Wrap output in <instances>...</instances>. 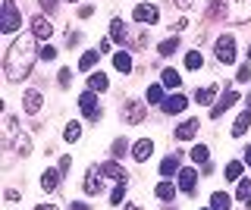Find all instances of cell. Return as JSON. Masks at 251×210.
<instances>
[{"label": "cell", "mask_w": 251, "mask_h": 210, "mask_svg": "<svg viewBox=\"0 0 251 210\" xmlns=\"http://www.w3.org/2000/svg\"><path fill=\"white\" fill-rule=\"evenodd\" d=\"M35 41H38L35 35H22V38H16L10 44V50H6V57H3L6 82H22L31 72L35 60L41 57V50H35Z\"/></svg>", "instance_id": "1"}, {"label": "cell", "mask_w": 251, "mask_h": 210, "mask_svg": "<svg viewBox=\"0 0 251 210\" xmlns=\"http://www.w3.org/2000/svg\"><path fill=\"white\" fill-rule=\"evenodd\" d=\"M19 28H22V16H19V10H16L13 0H6V3H3V19H0V32H3V35H16Z\"/></svg>", "instance_id": "2"}, {"label": "cell", "mask_w": 251, "mask_h": 210, "mask_svg": "<svg viewBox=\"0 0 251 210\" xmlns=\"http://www.w3.org/2000/svg\"><path fill=\"white\" fill-rule=\"evenodd\" d=\"M226 16L232 22H248L251 19V0H226Z\"/></svg>", "instance_id": "3"}, {"label": "cell", "mask_w": 251, "mask_h": 210, "mask_svg": "<svg viewBox=\"0 0 251 210\" xmlns=\"http://www.w3.org/2000/svg\"><path fill=\"white\" fill-rule=\"evenodd\" d=\"M217 60L220 63H235V38L232 35H223V38H217Z\"/></svg>", "instance_id": "4"}, {"label": "cell", "mask_w": 251, "mask_h": 210, "mask_svg": "<svg viewBox=\"0 0 251 210\" xmlns=\"http://www.w3.org/2000/svg\"><path fill=\"white\" fill-rule=\"evenodd\" d=\"M78 110H82L85 116H88V119H98L100 116V104H98V91H85L82 97H78Z\"/></svg>", "instance_id": "5"}, {"label": "cell", "mask_w": 251, "mask_h": 210, "mask_svg": "<svg viewBox=\"0 0 251 210\" xmlns=\"http://www.w3.org/2000/svg\"><path fill=\"white\" fill-rule=\"evenodd\" d=\"M132 19L141 22V25H154V22L160 19V10H157L154 3H138V6H135V13H132Z\"/></svg>", "instance_id": "6"}, {"label": "cell", "mask_w": 251, "mask_h": 210, "mask_svg": "<svg viewBox=\"0 0 251 210\" xmlns=\"http://www.w3.org/2000/svg\"><path fill=\"white\" fill-rule=\"evenodd\" d=\"M100 176H104L100 166H88V173H85V185H82L85 194H100V188H104V179H100Z\"/></svg>", "instance_id": "7"}, {"label": "cell", "mask_w": 251, "mask_h": 210, "mask_svg": "<svg viewBox=\"0 0 251 210\" xmlns=\"http://www.w3.org/2000/svg\"><path fill=\"white\" fill-rule=\"evenodd\" d=\"M145 104H138V100H126L123 107V119L129 122V126H138V122H145Z\"/></svg>", "instance_id": "8"}, {"label": "cell", "mask_w": 251, "mask_h": 210, "mask_svg": "<svg viewBox=\"0 0 251 210\" xmlns=\"http://www.w3.org/2000/svg\"><path fill=\"white\" fill-rule=\"evenodd\" d=\"M31 35H35L38 41H47V38L53 35V25L44 16H31Z\"/></svg>", "instance_id": "9"}, {"label": "cell", "mask_w": 251, "mask_h": 210, "mask_svg": "<svg viewBox=\"0 0 251 210\" xmlns=\"http://www.w3.org/2000/svg\"><path fill=\"white\" fill-rule=\"evenodd\" d=\"M235 100H239V91H226V94L217 100V107L210 110V119H220V116H223L226 110H229V107L235 104Z\"/></svg>", "instance_id": "10"}, {"label": "cell", "mask_w": 251, "mask_h": 210, "mask_svg": "<svg viewBox=\"0 0 251 210\" xmlns=\"http://www.w3.org/2000/svg\"><path fill=\"white\" fill-rule=\"evenodd\" d=\"M41 91H35V88H25V94H22V107H25V113H38L41 110Z\"/></svg>", "instance_id": "11"}, {"label": "cell", "mask_w": 251, "mask_h": 210, "mask_svg": "<svg viewBox=\"0 0 251 210\" xmlns=\"http://www.w3.org/2000/svg\"><path fill=\"white\" fill-rule=\"evenodd\" d=\"M151 154H154V141H151V138H141V141L132 144V157H135L138 163H145Z\"/></svg>", "instance_id": "12"}, {"label": "cell", "mask_w": 251, "mask_h": 210, "mask_svg": "<svg viewBox=\"0 0 251 210\" xmlns=\"http://www.w3.org/2000/svg\"><path fill=\"white\" fill-rule=\"evenodd\" d=\"M160 107H163V113H182L185 107H188V100H185V97H182V94L176 91V94H170V97L163 100Z\"/></svg>", "instance_id": "13"}, {"label": "cell", "mask_w": 251, "mask_h": 210, "mask_svg": "<svg viewBox=\"0 0 251 210\" xmlns=\"http://www.w3.org/2000/svg\"><path fill=\"white\" fill-rule=\"evenodd\" d=\"M16 138H19V122H16V116H6L3 119V141L16 144Z\"/></svg>", "instance_id": "14"}, {"label": "cell", "mask_w": 251, "mask_h": 210, "mask_svg": "<svg viewBox=\"0 0 251 210\" xmlns=\"http://www.w3.org/2000/svg\"><path fill=\"white\" fill-rule=\"evenodd\" d=\"M100 169H104V176H110V179H116V182H126V169L120 166V163L116 160H107V163H100Z\"/></svg>", "instance_id": "15"}, {"label": "cell", "mask_w": 251, "mask_h": 210, "mask_svg": "<svg viewBox=\"0 0 251 210\" xmlns=\"http://www.w3.org/2000/svg\"><path fill=\"white\" fill-rule=\"evenodd\" d=\"M195 185H198V173H195V169H179V188L195 191Z\"/></svg>", "instance_id": "16"}, {"label": "cell", "mask_w": 251, "mask_h": 210, "mask_svg": "<svg viewBox=\"0 0 251 210\" xmlns=\"http://www.w3.org/2000/svg\"><path fill=\"white\" fill-rule=\"evenodd\" d=\"M195 135H198V122H195V119H185L182 126L176 129V138H179V141H192Z\"/></svg>", "instance_id": "17"}, {"label": "cell", "mask_w": 251, "mask_h": 210, "mask_svg": "<svg viewBox=\"0 0 251 210\" xmlns=\"http://www.w3.org/2000/svg\"><path fill=\"white\" fill-rule=\"evenodd\" d=\"M100 57H104L100 50H85L82 60H78V69H82V72H88V69H94V63H98Z\"/></svg>", "instance_id": "18"}, {"label": "cell", "mask_w": 251, "mask_h": 210, "mask_svg": "<svg viewBox=\"0 0 251 210\" xmlns=\"http://www.w3.org/2000/svg\"><path fill=\"white\" fill-rule=\"evenodd\" d=\"M210 207H214V210H232L229 194H226V191H214V194H210Z\"/></svg>", "instance_id": "19"}, {"label": "cell", "mask_w": 251, "mask_h": 210, "mask_svg": "<svg viewBox=\"0 0 251 210\" xmlns=\"http://www.w3.org/2000/svg\"><path fill=\"white\" fill-rule=\"evenodd\" d=\"M110 38H113L116 44H126V41H129V32H126L123 19H113V25H110Z\"/></svg>", "instance_id": "20"}, {"label": "cell", "mask_w": 251, "mask_h": 210, "mask_svg": "<svg viewBox=\"0 0 251 210\" xmlns=\"http://www.w3.org/2000/svg\"><path fill=\"white\" fill-rule=\"evenodd\" d=\"M160 85H163V88H179V85H182V75H179L176 69H163Z\"/></svg>", "instance_id": "21"}, {"label": "cell", "mask_w": 251, "mask_h": 210, "mask_svg": "<svg viewBox=\"0 0 251 210\" xmlns=\"http://www.w3.org/2000/svg\"><path fill=\"white\" fill-rule=\"evenodd\" d=\"M217 85H207V88H198L195 91V100H198V104H214V97H217Z\"/></svg>", "instance_id": "22"}, {"label": "cell", "mask_w": 251, "mask_h": 210, "mask_svg": "<svg viewBox=\"0 0 251 210\" xmlns=\"http://www.w3.org/2000/svg\"><path fill=\"white\" fill-rule=\"evenodd\" d=\"M60 185V169H47V173L41 176V188L44 191H53Z\"/></svg>", "instance_id": "23"}, {"label": "cell", "mask_w": 251, "mask_h": 210, "mask_svg": "<svg viewBox=\"0 0 251 210\" xmlns=\"http://www.w3.org/2000/svg\"><path fill=\"white\" fill-rule=\"evenodd\" d=\"M248 126H251V110H245V113L239 116V119L232 122V135H235V138H239V135H245Z\"/></svg>", "instance_id": "24"}, {"label": "cell", "mask_w": 251, "mask_h": 210, "mask_svg": "<svg viewBox=\"0 0 251 210\" xmlns=\"http://www.w3.org/2000/svg\"><path fill=\"white\" fill-rule=\"evenodd\" d=\"M88 88H91V91H107V88H110L107 75H104V72H91V75H88Z\"/></svg>", "instance_id": "25"}, {"label": "cell", "mask_w": 251, "mask_h": 210, "mask_svg": "<svg viewBox=\"0 0 251 210\" xmlns=\"http://www.w3.org/2000/svg\"><path fill=\"white\" fill-rule=\"evenodd\" d=\"M179 169H182V166H179V154H173V157H167V160L160 163V173L163 176H176Z\"/></svg>", "instance_id": "26"}, {"label": "cell", "mask_w": 251, "mask_h": 210, "mask_svg": "<svg viewBox=\"0 0 251 210\" xmlns=\"http://www.w3.org/2000/svg\"><path fill=\"white\" fill-rule=\"evenodd\" d=\"M176 47H179V35H173V38H167V41H160L157 53H160V57H173V53H176Z\"/></svg>", "instance_id": "27"}, {"label": "cell", "mask_w": 251, "mask_h": 210, "mask_svg": "<svg viewBox=\"0 0 251 210\" xmlns=\"http://www.w3.org/2000/svg\"><path fill=\"white\" fill-rule=\"evenodd\" d=\"M113 66L120 69V72H132V57L126 50H120V53H113Z\"/></svg>", "instance_id": "28"}, {"label": "cell", "mask_w": 251, "mask_h": 210, "mask_svg": "<svg viewBox=\"0 0 251 210\" xmlns=\"http://www.w3.org/2000/svg\"><path fill=\"white\" fill-rule=\"evenodd\" d=\"M235 194H239V201L245 207H251V179H239V191Z\"/></svg>", "instance_id": "29"}, {"label": "cell", "mask_w": 251, "mask_h": 210, "mask_svg": "<svg viewBox=\"0 0 251 210\" xmlns=\"http://www.w3.org/2000/svg\"><path fill=\"white\" fill-rule=\"evenodd\" d=\"M163 85H148V104H163Z\"/></svg>", "instance_id": "30"}, {"label": "cell", "mask_w": 251, "mask_h": 210, "mask_svg": "<svg viewBox=\"0 0 251 210\" xmlns=\"http://www.w3.org/2000/svg\"><path fill=\"white\" fill-rule=\"evenodd\" d=\"M192 160H195V163H207V160H210L207 144H195V147H192Z\"/></svg>", "instance_id": "31"}, {"label": "cell", "mask_w": 251, "mask_h": 210, "mask_svg": "<svg viewBox=\"0 0 251 210\" xmlns=\"http://www.w3.org/2000/svg\"><path fill=\"white\" fill-rule=\"evenodd\" d=\"M173 194H176V185H173V182H160V185H157V198H160V201H170Z\"/></svg>", "instance_id": "32"}, {"label": "cell", "mask_w": 251, "mask_h": 210, "mask_svg": "<svg viewBox=\"0 0 251 210\" xmlns=\"http://www.w3.org/2000/svg\"><path fill=\"white\" fill-rule=\"evenodd\" d=\"M226 179H229V182H235V179H242V163L239 160H232V163H226Z\"/></svg>", "instance_id": "33"}, {"label": "cell", "mask_w": 251, "mask_h": 210, "mask_svg": "<svg viewBox=\"0 0 251 210\" xmlns=\"http://www.w3.org/2000/svg\"><path fill=\"white\" fill-rule=\"evenodd\" d=\"M63 138H66V141H78V138H82V126H78V122H73V126H66V132H63Z\"/></svg>", "instance_id": "34"}, {"label": "cell", "mask_w": 251, "mask_h": 210, "mask_svg": "<svg viewBox=\"0 0 251 210\" xmlns=\"http://www.w3.org/2000/svg\"><path fill=\"white\" fill-rule=\"evenodd\" d=\"M13 147H16V154H28V151H31V138H28V135H19Z\"/></svg>", "instance_id": "35"}, {"label": "cell", "mask_w": 251, "mask_h": 210, "mask_svg": "<svg viewBox=\"0 0 251 210\" xmlns=\"http://www.w3.org/2000/svg\"><path fill=\"white\" fill-rule=\"evenodd\" d=\"M185 69H201V53L198 50L185 53Z\"/></svg>", "instance_id": "36"}, {"label": "cell", "mask_w": 251, "mask_h": 210, "mask_svg": "<svg viewBox=\"0 0 251 210\" xmlns=\"http://www.w3.org/2000/svg\"><path fill=\"white\" fill-rule=\"evenodd\" d=\"M126 151H129L126 138H116V141H113V157H116V160H120V157H126Z\"/></svg>", "instance_id": "37"}, {"label": "cell", "mask_w": 251, "mask_h": 210, "mask_svg": "<svg viewBox=\"0 0 251 210\" xmlns=\"http://www.w3.org/2000/svg\"><path fill=\"white\" fill-rule=\"evenodd\" d=\"M123 198H126V182H116V188H113V194H110V201H113V204H123Z\"/></svg>", "instance_id": "38"}, {"label": "cell", "mask_w": 251, "mask_h": 210, "mask_svg": "<svg viewBox=\"0 0 251 210\" xmlns=\"http://www.w3.org/2000/svg\"><path fill=\"white\" fill-rule=\"evenodd\" d=\"M57 82H60V88H69V82H73V72H69V69H60Z\"/></svg>", "instance_id": "39"}, {"label": "cell", "mask_w": 251, "mask_h": 210, "mask_svg": "<svg viewBox=\"0 0 251 210\" xmlns=\"http://www.w3.org/2000/svg\"><path fill=\"white\" fill-rule=\"evenodd\" d=\"M235 82H251V63H245L239 69V75H235Z\"/></svg>", "instance_id": "40"}, {"label": "cell", "mask_w": 251, "mask_h": 210, "mask_svg": "<svg viewBox=\"0 0 251 210\" xmlns=\"http://www.w3.org/2000/svg\"><path fill=\"white\" fill-rule=\"evenodd\" d=\"M53 57H57V50H53L50 44H44V47H41V60H53Z\"/></svg>", "instance_id": "41"}, {"label": "cell", "mask_w": 251, "mask_h": 210, "mask_svg": "<svg viewBox=\"0 0 251 210\" xmlns=\"http://www.w3.org/2000/svg\"><path fill=\"white\" fill-rule=\"evenodd\" d=\"M91 13H94V6H88V3H85V6H78V16H82V19H88Z\"/></svg>", "instance_id": "42"}, {"label": "cell", "mask_w": 251, "mask_h": 210, "mask_svg": "<svg viewBox=\"0 0 251 210\" xmlns=\"http://www.w3.org/2000/svg\"><path fill=\"white\" fill-rule=\"evenodd\" d=\"M110 41H113V38H100V44H98V50H100V53H107V50H110Z\"/></svg>", "instance_id": "43"}, {"label": "cell", "mask_w": 251, "mask_h": 210, "mask_svg": "<svg viewBox=\"0 0 251 210\" xmlns=\"http://www.w3.org/2000/svg\"><path fill=\"white\" fill-rule=\"evenodd\" d=\"M57 3H60V0H41V6H44V10H53Z\"/></svg>", "instance_id": "44"}, {"label": "cell", "mask_w": 251, "mask_h": 210, "mask_svg": "<svg viewBox=\"0 0 251 210\" xmlns=\"http://www.w3.org/2000/svg\"><path fill=\"white\" fill-rule=\"evenodd\" d=\"M242 154H245V163L251 166V144H248V147H245V151H242Z\"/></svg>", "instance_id": "45"}, {"label": "cell", "mask_w": 251, "mask_h": 210, "mask_svg": "<svg viewBox=\"0 0 251 210\" xmlns=\"http://www.w3.org/2000/svg\"><path fill=\"white\" fill-rule=\"evenodd\" d=\"M38 210H57L53 204H38Z\"/></svg>", "instance_id": "46"}, {"label": "cell", "mask_w": 251, "mask_h": 210, "mask_svg": "<svg viewBox=\"0 0 251 210\" xmlns=\"http://www.w3.org/2000/svg\"><path fill=\"white\" fill-rule=\"evenodd\" d=\"M73 210H88V207H85V204H78V201H75V204H73Z\"/></svg>", "instance_id": "47"}, {"label": "cell", "mask_w": 251, "mask_h": 210, "mask_svg": "<svg viewBox=\"0 0 251 210\" xmlns=\"http://www.w3.org/2000/svg\"><path fill=\"white\" fill-rule=\"evenodd\" d=\"M245 110H251V94H248V97H245Z\"/></svg>", "instance_id": "48"}, {"label": "cell", "mask_w": 251, "mask_h": 210, "mask_svg": "<svg viewBox=\"0 0 251 210\" xmlns=\"http://www.w3.org/2000/svg\"><path fill=\"white\" fill-rule=\"evenodd\" d=\"M126 210H141V207L138 204H126Z\"/></svg>", "instance_id": "49"}, {"label": "cell", "mask_w": 251, "mask_h": 210, "mask_svg": "<svg viewBox=\"0 0 251 210\" xmlns=\"http://www.w3.org/2000/svg\"><path fill=\"white\" fill-rule=\"evenodd\" d=\"M248 60H251V44H248Z\"/></svg>", "instance_id": "50"}, {"label": "cell", "mask_w": 251, "mask_h": 210, "mask_svg": "<svg viewBox=\"0 0 251 210\" xmlns=\"http://www.w3.org/2000/svg\"><path fill=\"white\" fill-rule=\"evenodd\" d=\"M204 210H214V207H204Z\"/></svg>", "instance_id": "51"}, {"label": "cell", "mask_w": 251, "mask_h": 210, "mask_svg": "<svg viewBox=\"0 0 251 210\" xmlns=\"http://www.w3.org/2000/svg\"><path fill=\"white\" fill-rule=\"evenodd\" d=\"M185 3H188V0H182V6H185Z\"/></svg>", "instance_id": "52"}, {"label": "cell", "mask_w": 251, "mask_h": 210, "mask_svg": "<svg viewBox=\"0 0 251 210\" xmlns=\"http://www.w3.org/2000/svg\"><path fill=\"white\" fill-rule=\"evenodd\" d=\"M69 3H75V0H69Z\"/></svg>", "instance_id": "53"}]
</instances>
